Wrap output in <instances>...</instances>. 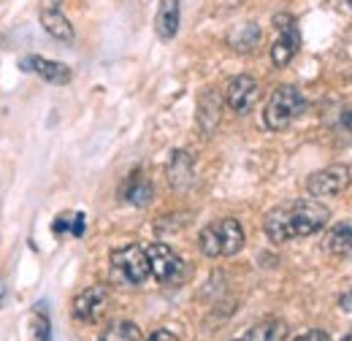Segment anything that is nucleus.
Masks as SVG:
<instances>
[{"instance_id":"1","label":"nucleus","mask_w":352,"mask_h":341,"mask_svg":"<svg viewBox=\"0 0 352 341\" xmlns=\"http://www.w3.org/2000/svg\"><path fill=\"white\" fill-rule=\"evenodd\" d=\"M328 219H331L328 206H322L314 198H304L271 209L263 219V230L274 244H285L293 239H307L320 233L328 225Z\"/></svg>"},{"instance_id":"2","label":"nucleus","mask_w":352,"mask_h":341,"mask_svg":"<svg viewBox=\"0 0 352 341\" xmlns=\"http://www.w3.org/2000/svg\"><path fill=\"white\" fill-rule=\"evenodd\" d=\"M244 228L239 219L225 217L220 222L206 225L198 233V247L206 257H233L244 250Z\"/></svg>"},{"instance_id":"3","label":"nucleus","mask_w":352,"mask_h":341,"mask_svg":"<svg viewBox=\"0 0 352 341\" xmlns=\"http://www.w3.org/2000/svg\"><path fill=\"white\" fill-rule=\"evenodd\" d=\"M307 111V98L301 95V89L293 85H282L274 89V95L268 98L263 111L265 128L268 130H285L290 128L301 114Z\"/></svg>"},{"instance_id":"4","label":"nucleus","mask_w":352,"mask_h":341,"mask_svg":"<svg viewBox=\"0 0 352 341\" xmlns=\"http://www.w3.org/2000/svg\"><path fill=\"white\" fill-rule=\"evenodd\" d=\"M111 274L114 279H120L122 285H144L152 271H149V257H146V250L138 247V244H128L122 250H114L111 252Z\"/></svg>"},{"instance_id":"5","label":"nucleus","mask_w":352,"mask_h":341,"mask_svg":"<svg viewBox=\"0 0 352 341\" xmlns=\"http://www.w3.org/2000/svg\"><path fill=\"white\" fill-rule=\"evenodd\" d=\"M146 257H149V271H152V276L160 285L176 287V285L184 282L187 265H184V260L176 255L168 244H160V241L157 244H149L146 247Z\"/></svg>"},{"instance_id":"6","label":"nucleus","mask_w":352,"mask_h":341,"mask_svg":"<svg viewBox=\"0 0 352 341\" xmlns=\"http://www.w3.org/2000/svg\"><path fill=\"white\" fill-rule=\"evenodd\" d=\"M274 28L279 30V38L271 46V60H274L276 68H285L296 57V52L301 46V33H298L296 19L290 14H276L274 16Z\"/></svg>"},{"instance_id":"7","label":"nucleus","mask_w":352,"mask_h":341,"mask_svg":"<svg viewBox=\"0 0 352 341\" xmlns=\"http://www.w3.org/2000/svg\"><path fill=\"white\" fill-rule=\"evenodd\" d=\"M350 187V168L347 166H328L314 170L307 179V192L311 198H333Z\"/></svg>"},{"instance_id":"8","label":"nucleus","mask_w":352,"mask_h":341,"mask_svg":"<svg viewBox=\"0 0 352 341\" xmlns=\"http://www.w3.org/2000/svg\"><path fill=\"white\" fill-rule=\"evenodd\" d=\"M261 100V85L255 76L250 74H241V76H233L228 82L225 89V103L236 111V114H250Z\"/></svg>"},{"instance_id":"9","label":"nucleus","mask_w":352,"mask_h":341,"mask_svg":"<svg viewBox=\"0 0 352 341\" xmlns=\"http://www.w3.org/2000/svg\"><path fill=\"white\" fill-rule=\"evenodd\" d=\"M109 306V287L106 285H92L85 293H79L74 300V317L79 322H98V317Z\"/></svg>"},{"instance_id":"10","label":"nucleus","mask_w":352,"mask_h":341,"mask_svg":"<svg viewBox=\"0 0 352 341\" xmlns=\"http://www.w3.org/2000/svg\"><path fill=\"white\" fill-rule=\"evenodd\" d=\"M38 19H41L44 30L52 38H57V41H74V25L60 11V0H44L41 3V11H38Z\"/></svg>"},{"instance_id":"11","label":"nucleus","mask_w":352,"mask_h":341,"mask_svg":"<svg viewBox=\"0 0 352 341\" xmlns=\"http://www.w3.org/2000/svg\"><path fill=\"white\" fill-rule=\"evenodd\" d=\"M22 68L25 71H33V74H38L44 82L49 85H68L71 82V68L65 65V63H57V60H46L41 54H33V57H25L22 60Z\"/></svg>"},{"instance_id":"12","label":"nucleus","mask_w":352,"mask_h":341,"mask_svg":"<svg viewBox=\"0 0 352 341\" xmlns=\"http://www.w3.org/2000/svg\"><path fill=\"white\" fill-rule=\"evenodd\" d=\"M222 117V98L217 89H206L198 98V125L204 130V135H212Z\"/></svg>"},{"instance_id":"13","label":"nucleus","mask_w":352,"mask_h":341,"mask_svg":"<svg viewBox=\"0 0 352 341\" xmlns=\"http://www.w3.org/2000/svg\"><path fill=\"white\" fill-rule=\"evenodd\" d=\"M195 179V163L190 157V152L179 149L171 155V163H168V182L174 190H187Z\"/></svg>"},{"instance_id":"14","label":"nucleus","mask_w":352,"mask_h":341,"mask_svg":"<svg viewBox=\"0 0 352 341\" xmlns=\"http://www.w3.org/2000/svg\"><path fill=\"white\" fill-rule=\"evenodd\" d=\"M122 201H128L131 206H149L152 204V198H155V187H152V182L146 179V176H141V173H133L131 179L122 184Z\"/></svg>"},{"instance_id":"15","label":"nucleus","mask_w":352,"mask_h":341,"mask_svg":"<svg viewBox=\"0 0 352 341\" xmlns=\"http://www.w3.org/2000/svg\"><path fill=\"white\" fill-rule=\"evenodd\" d=\"M155 30L163 41L174 38L179 33V0H160L157 16H155Z\"/></svg>"},{"instance_id":"16","label":"nucleus","mask_w":352,"mask_h":341,"mask_svg":"<svg viewBox=\"0 0 352 341\" xmlns=\"http://www.w3.org/2000/svg\"><path fill=\"white\" fill-rule=\"evenodd\" d=\"M285 333H287L285 322H279V320H263V322L252 325L244 336H239V339L233 341H285Z\"/></svg>"},{"instance_id":"17","label":"nucleus","mask_w":352,"mask_h":341,"mask_svg":"<svg viewBox=\"0 0 352 341\" xmlns=\"http://www.w3.org/2000/svg\"><path fill=\"white\" fill-rule=\"evenodd\" d=\"M328 250L339 257L352 255V222H339L328 236Z\"/></svg>"},{"instance_id":"18","label":"nucleus","mask_w":352,"mask_h":341,"mask_svg":"<svg viewBox=\"0 0 352 341\" xmlns=\"http://www.w3.org/2000/svg\"><path fill=\"white\" fill-rule=\"evenodd\" d=\"M141 339V331L138 325L131 322V320H120V322H111L98 341H138Z\"/></svg>"},{"instance_id":"19","label":"nucleus","mask_w":352,"mask_h":341,"mask_svg":"<svg viewBox=\"0 0 352 341\" xmlns=\"http://www.w3.org/2000/svg\"><path fill=\"white\" fill-rule=\"evenodd\" d=\"M85 214L76 212V214H60L54 222H52V233L63 236V233H71V236H85Z\"/></svg>"},{"instance_id":"20","label":"nucleus","mask_w":352,"mask_h":341,"mask_svg":"<svg viewBox=\"0 0 352 341\" xmlns=\"http://www.w3.org/2000/svg\"><path fill=\"white\" fill-rule=\"evenodd\" d=\"M230 43H233V49H239V52H252V49L261 43V28H258L255 22L241 25V28L230 36Z\"/></svg>"},{"instance_id":"21","label":"nucleus","mask_w":352,"mask_h":341,"mask_svg":"<svg viewBox=\"0 0 352 341\" xmlns=\"http://www.w3.org/2000/svg\"><path fill=\"white\" fill-rule=\"evenodd\" d=\"M30 341H52V328H49V317L44 311H36L30 320Z\"/></svg>"},{"instance_id":"22","label":"nucleus","mask_w":352,"mask_h":341,"mask_svg":"<svg viewBox=\"0 0 352 341\" xmlns=\"http://www.w3.org/2000/svg\"><path fill=\"white\" fill-rule=\"evenodd\" d=\"M293 341H331V336H328L325 331H320V328H311V331H307V333L296 336Z\"/></svg>"},{"instance_id":"23","label":"nucleus","mask_w":352,"mask_h":341,"mask_svg":"<svg viewBox=\"0 0 352 341\" xmlns=\"http://www.w3.org/2000/svg\"><path fill=\"white\" fill-rule=\"evenodd\" d=\"M149 341H179V339H176L171 331H166V328H157V331H152V333H149Z\"/></svg>"},{"instance_id":"24","label":"nucleus","mask_w":352,"mask_h":341,"mask_svg":"<svg viewBox=\"0 0 352 341\" xmlns=\"http://www.w3.org/2000/svg\"><path fill=\"white\" fill-rule=\"evenodd\" d=\"M344 125H347V130L352 133V111L350 114H344Z\"/></svg>"},{"instance_id":"25","label":"nucleus","mask_w":352,"mask_h":341,"mask_svg":"<svg viewBox=\"0 0 352 341\" xmlns=\"http://www.w3.org/2000/svg\"><path fill=\"white\" fill-rule=\"evenodd\" d=\"M3 298H6V282L0 279V303H3Z\"/></svg>"},{"instance_id":"26","label":"nucleus","mask_w":352,"mask_h":341,"mask_svg":"<svg viewBox=\"0 0 352 341\" xmlns=\"http://www.w3.org/2000/svg\"><path fill=\"white\" fill-rule=\"evenodd\" d=\"M342 341H352V333H350V336H344V339H342Z\"/></svg>"},{"instance_id":"27","label":"nucleus","mask_w":352,"mask_h":341,"mask_svg":"<svg viewBox=\"0 0 352 341\" xmlns=\"http://www.w3.org/2000/svg\"><path fill=\"white\" fill-rule=\"evenodd\" d=\"M350 6H352V0H350Z\"/></svg>"},{"instance_id":"28","label":"nucleus","mask_w":352,"mask_h":341,"mask_svg":"<svg viewBox=\"0 0 352 341\" xmlns=\"http://www.w3.org/2000/svg\"><path fill=\"white\" fill-rule=\"evenodd\" d=\"M350 296H352V293H350Z\"/></svg>"}]
</instances>
